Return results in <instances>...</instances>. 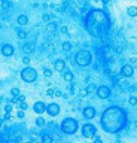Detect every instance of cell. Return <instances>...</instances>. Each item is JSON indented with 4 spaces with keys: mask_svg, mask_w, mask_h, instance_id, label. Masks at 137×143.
I'll return each instance as SVG.
<instances>
[{
    "mask_svg": "<svg viewBox=\"0 0 137 143\" xmlns=\"http://www.w3.org/2000/svg\"><path fill=\"white\" fill-rule=\"evenodd\" d=\"M127 122V113L116 106L109 107L101 115V127L107 133H119Z\"/></svg>",
    "mask_w": 137,
    "mask_h": 143,
    "instance_id": "1",
    "label": "cell"
},
{
    "mask_svg": "<svg viewBox=\"0 0 137 143\" xmlns=\"http://www.w3.org/2000/svg\"><path fill=\"white\" fill-rule=\"evenodd\" d=\"M75 61H76L78 66L85 67V66L91 64V61H92V55H91V52H90L88 49H81V51H78V54L75 55Z\"/></svg>",
    "mask_w": 137,
    "mask_h": 143,
    "instance_id": "2",
    "label": "cell"
},
{
    "mask_svg": "<svg viewBox=\"0 0 137 143\" xmlns=\"http://www.w3.org/2000/svg\"><path fill=\"white\" fill-rule=\"evenodd\" d=\"M78 127H79V124L75 118H66L61 122V131L66 134H75L78 131Z\"/></svg>",
    "mask_w": 137,
    "mask_h": 143,
    "instance_id": "3",
    "label": "cell"
},
{
    "mask_svg": "<svg viewBox=\"0 0 137 143\" xmlns=\"http://www.w3.org/2000/svg\"><path fill=\"white\" fill-rule=\"evenodd\" d=\"M88 19L91 21H94V24H97V25H106L107 22H109V18H107V15L103 12V10H92L91 13H90V16H88Z\"/></svg>",
    "mask_w": 137,
    "mask_h": 143,
    "instance_id": "4",
    "label": "cell"
},
{
    "mask_svg": "<svg viewBox=\"0 0 137 143\" xmlns=\"http://www.w3.org/2000/svg\"><path fill=\"white\" fill-rule=\"evenodd\" d=\"M21 79L24 81V82H27V84H31V82H34L36 79H37V72L33 69V67H24L22 69V72H21Z\"/></svg>",
    "mask_w": 137,
    "mask_h": 143,
    "instance_id": "5",
    "label": "cell"
},
{
    "mask_svg": "<svg viewBox=\"0 0 137 143\" xmlns=\"http://www.w3.org/2000/svg\"><path fill=\"white\" fill-rule=\"evenodd\" d=\"M97 134V128L92 125V124H85L82 127V136L85 139H94Z\"/></svg>",
    "mask_w": 137,
    "mask_h": 143,
    "instance_id": "6",
    "label": "cell"
},
{
    "mask_svg": "<svg viewBox=\"0 0 137 143\" xmlns=\"http://www.w3.org/2000/svg\"><path fill=\"white\" fill-rule=\"evenodd\" d=\"M95 93H97V97L98 98H109L110 97V88L106 87V85H100Z\"/></svg>",
    "mask_w": 137,
    "mask_h": 143,
    "instance_id": "7",
    "label": "cell"
},
{
    "mask_svg": "<svg viewBox=\"0 0 137 143\" xmlns=\"http://www.w3.org/2000/svg\"><path fill=\"white\" fill-rule=\"evenodd\" d=\"M134 75V67L131 64H124L122 69H121V76L124 78H131Z\"/></svg>",
    "mask_w": 137,
    "mask_h": 143,
    "instance_id": "8",
    "label": "cell"
},
{
    "mask_svg": "<svg viewBox=\"0 0 137 143\" xmlns=\"http://www.w3.org/2000/svg\"><path fill=\"white\" fill-rule=\"evenodd\" d=\"M46 112H48L49 116H57L60 113V106L57 103H51V104L46 106Z\"/></svg>",
    "mask_w": 137,
    "mask_h": 143,
    "instance_id": "9",
    "label": "cell"
},
{
    "mask_svg": "<svg viewBox=\"0 0 137 143\" xmlns=\"http://www.w3.org/2000/svg\"><path fill=\"white\" fill-rule=\"evenodd\" d=\"M33 110L37 113V115H42L43 112H46V104L43 101H36L34 106H33Z\"/></svg>",
    "mask_w": 137,
    "mask_h": 143,
    "instance_id": "10",
    "label": "cell"
},
{
    "mask_svg": "<svg viewBox=\"0 0 137 143\" xmlns=\"http://www.w3.org/2000/svg\"><path fill=\"white\" fill-rule=\"evenodd\" d=\"M0 51H1V54H3L4 57H10V55H13V52H15V49H13V46H12V45H9V43H6V45H3Z\"/></svg>",
    "mask_w": 137,
    "mask_h": 143,
    "instance_id": "11",
    "label": "cell"
},
{
    "mask_svg": "<svg viewBox=\"0 0 137 143\" xmlns=\"http://www.w3.org/2000/svg\"><path fill=\"white\" fill-rule=\"evenodd\" d=\"M84 116L87 118V119H92L94 116H95V109L94 107H91V106H88V107H85L84 109Z\"/></svg>",
    "mask_w": 137,
    "mask_h": 143,
    "instance_id": "12",
    "label": "cell"
},
{
    "mask_svg": "<svg viewBox=\"0 0 137 143\" xmlns=\"http://www.w3.org/2000/svg\"><path fill=\"white\" fill-rule=\"evenodd\" d=\"M64 67H66L64 60H57V61L54 63V69H55L57 72H63V70H64Z\"/></svg>",
    "mask_w": 137,
    "mask_h": 143,
    "instance_id": "13",
    "label": "cell"
},
{
    "mask_svg": "<svg viewBox=\"0 0 137 143\" xmlns=\"http://www.w3.org/2000/svg\"><path fill=\"white\" fill-rule=\"evenodd\" d=\"M16 22H18L19 25H27V24H28V16H27V15H19V16L16 18Z\"/></svg>",
    "mask_w": 137,
    "mask_h": 143,
    "instance_id": "14",
    "label": "cell"
},
{
    "mask_svg": "<svg viewBox=\"0 0 137 143\" xmlns=\"http://www.w3.org/2000/svg\"><path fill=\"white\" fill-rule=\"evenodd\" d=\"M22 51H24L25 54H30V52H33V51H34V43H31V42L25 43V45L22 46Z\"/></svg>",
    "mask_w": 137,
    "mask_h": 143,
    "instance_id": "15",
    "label": "cell"
},
{
    "mask_svg": "<svg viewBox=\"0 0 137 143\" xmlns=\"http://www.w3.org/2000/svg\"><path fill=\"white\" fill-rule=\"evenodd\" d=\"M127 13H128L130 16H137V7L136 6H130V7L127 9Z\"/></svg>",
    "mask_w": 137,
    "mask_h": 143,
    "instance_id": "16",
    "label": "cell"
},
{
    "mask_svg": "<svg viewBox=\"0 0 137 143\" xmlns=\"http://www.w3.org/2000/svg\"><path fill=\"white\" fill-rule=\"evenodd\" d=\"M40 140H42V143H52L54 139H52V136H51V134H43Z\"/></svg>",
    "mask_w": 137,
    "mask_h": 143,
    "instance_id": "17",
    "label": "cell"
},
{
    "mask_svg": "<svg viewBox=\"0 0 137 143\" xmlns=\"http://www.w3.org/2000/svg\"><path fill=\"white\" fill-rule=\"evenodd\" d=\"M63 76H64V81H67V82H72V81H73V78H75L72 72H64V75H63Z\"/></svg>",
    "mask_w": 137,
    "mask_h": 143,
    "instance_id": "18",
    "label": "cell"
},
{
    "mask_svg": "<svg viewBox=\"0 0 137 143\" xmlns=\"http://www.w3.org/2000/svg\"><path fill=\"white\" fill-rule=\"evenodd\" d=\"M45 124H46V121H45L42 116H37V118H36V125H37V127H45Z\"/></svg>",
    "mask_w": 137,
    "mask_h": 143,
    "instance_id": "19",
    "label": "cell"
},
{
    "mask_svg": "<svg viewBox=\"0 0 137 143\" xmlns=\"http://www.w3.org/2000/svg\"><path fill=\"white\" fill-rule=\"evenodd\" d=\"M128 103H130L131 106H136V104H137V97H136V95H130V98H128Z\"/></svg>",
    "mask_w": 137,
    "mask_h": 143,
    "instance_id": "20",
    "label": "cell"
},
{
    "mask_svg": "<svg viewBox=\"0 0 137 143\" xmlns=\"http://www.w3.org/2000/svg\"><path fill=\"white\" fill-rule=\"evenodd\" d=\"M94 91H97V88H95V85H94V84H90V85L87 87V93L90 94V93H94Z\"/></svg>",
    "mask_w": 137,
    "mask_h": 143,
    "instance_id": "21",
    "label": "cell"
},
{
    "mask_svg": "<svg viewBox=\"0 0 137 143\" xmlns=\"http://www.w3.org/2000/svg\"><path fill=\"white\" fill-rule=\"evenodd\" d=\"M1 7L3 9H9L10 7V1L9 0H1Z\"/></svg>",
    "mask_w": 137,
    "mask_h": 143,
    "instance_id": "22",
    "label": "cell"
},
{
    "mask_svg": "<svg viewBox=\"0 0 137 143\" xmlns=\"http://www.w3.org/2000/svg\"><path fill=\"white\" fill-rule=\"evenodd\" d=\"M61 46H63L64 51H70V49H72V43H70V42H64Z\"/></svg>",
    "mask_w": 137,
    "mask_h": 143,
    "instance_id": "23",
    "label": "cell"
},
{
    "mask_svg": "<svg viewBox=\"0 0 137 143\" xmlns=\"http://www.w3.org/2000/svg\"><path fill=\"white\" fill-rule=\"evenodd\" d=\"M16 34H18V37H19V39H25V37H27V33H25V31H22V30H18V31H16Z\"/></svg>",
    "mask_w": 137,
    "mask_h": 143,
    "instance_id": "24",
    "label": "cell"
},
{
    "mask_svg": "<svg viewBox=\"0 0 137 143\" xmlns=\"http://www.w3.org/2000/svg\"><path fill=\"white\" fill-rule=\"evenodd\" d=\"M43 76H45V78H51V76H52V70H51V69H45V70H43Z\"/></svg>",
    "mask_w": 137,
    "mask_h": 143,
    "instance_id": "25",
    "label": "cell"
},
{
    "mask_svg": "<svg viewBox=\"0 0 137 143\" xmlns=\"http://www.w3.org/2000/svg\"><path fill=\"white\" fill-rule=\"evenodd\" d=\"M10 94H12L13 97H18V95H19V90H18V88H12V90H10Z\"/></svg>",
    "mask_w": 137,
    "mask_h": 143,
    "instance_id": "26",
    "label": "cell"
},
{
    "mask_svg": "<svg viewBox=\"0 0 137 143\" xmlns=\"http://www.w3.org/2000/svg\"><path fill=\"white\" fill-rule=\"evenodd\" d=\"M27 109H28V104H27L25 101L19 103V110H27Z\"/></svg>",
    "mask_w": 137,
    "mask_h": 143,
    "instance_id": "27",
    "label": "cell"
},
{
    "mask_svg": "<svg viewBox=\"0 0 137 143\" xmlns=\"http://www.w3.org/2000/svg\"><path fill=\"white\" fill-rule=\"evenodd\" d=\"M55 28H57V25H55L54 22H48V30H49V31H54Z\"/></svg>",
    "mask_w": 137,
    "mask_h": 143,
    "instance_id": "28",
    "label": "cell"
},
{
    "mask_svg": "<svg viewBox=\"0 0 137 143\" xmlns=\"http://www.w3.org/2000/svg\"><path fill=\"white\" fill-rule=\"evenodd\" d=\"M10 110H12V104L9 103V104L4 106V112H6V113H10Z\"/></svg>",
    "mask_w": 137,
    "mask_h": 143,
    "instance_id": "29",
    "label": "cell"
},
{
    "mask_svg": "<svg viewBox=\"0 0 137 143\" xmlns=\"http://www.w3.org/2000/svg\"><path fill=\"white\" fill-rule=\"evenodd\" d=\"M42 18H43V21H45V22H49V19H51L49 13H43V16H42Z\"/></svg>",
    "mask_w": 137,
    "mask_h": 143,
    "instance_id": "30",
    "label": "cell"
},
{
    "mask_svg": "<svg viewBox=\"0 0 137 143\" xmlns=\"http://www.w3.org/2000/svg\"><path fill=\"white\" fill-rule=\"evenodd\" d=\"M30 61H31V60H30V57H24V58H22V63H24L25 66H28V64H30Z\"/></svg>",
    "mask_w": 137,
    "mask_h": 143,
    "instance_id": "31",
    "label": "cell"
},
{
    "mask_svg": "<svg viewBox=\"0 0 137 143\" xmlns=\"http://www.w3.org/2000/svg\"><path fill=\"white\" fill-rule=\"evenodd\" d=\"M54 93H55L54 90H48V91H46V95H48V97H54Z\"/></svg>",
    "mask_w": 137,
    "mask_h": 143,
    "instance_id": "32",
    "label": "cell"
},
{
    "mask_svg": "<svg viewBox=\"0 0 137 143\" xmlns=\"http://www.w3.org/2000/svg\"><path fill=\"white\" fill-rule=\"evenodd\" d=\"M16 116L18 118H24V110H18L16 112Z\"/></svg>",
    "mask_w": 137,
    "mask_h": 143,
    "instance_id": "33",
    "label": "cell"
},
{
    "mask_svg": "<svg viewBox=\"0 0 137 143\" xmlns=\"http://www.w3.org/2000/svg\"><path fill=\"white\" fill-rule=\"evenodd\" d=\"M61 95H63V94H61V91H60V90H57V91L54 93V97H61Z\"/></svg>",
    "mask_w": 137,
    "mask_h": 143,
    "instance_id": "34",
    "label": "cell"
},
{
    "mask_svg": "<svg viewBox=\"0 0 137 143\" xmlns=\"http://www.w3.org/2000/svg\"><path fill=\"white\" fill-rule=\"evenodd\" d=\"M3 119H4V121H9V119H12V116H10V113H6Z\"/></svg>",
    "mask_w": 137,
    "mask_h": 143,
    "instance_id": "35",
    "label": "cell"
},
{
    "mask_svg": "<svg viewBox=\"0 0 137 143\" xmlns=\"http://www.w3.org/2000/svg\"><path fill=\"white\" fill-rule=\"evenodd\" d=\"M94 143H103V140H101L100 137H97V136H95V137H94Z\"/></svg>",
    "mask_w": 137,
    "mask_h": 143,
    "instance_id": "36",
    "label": "cell"
},
{
    "mask_svg": "<svg viewBox=\"0 0 137 143\" xmlns=\"http://www.w3.org/2000/svg\"><path fill=\"white\" fill-rule=\"evenodd\" d=\"M61 33H67V28L66 27H61Z\"/></svg>",
    "mask_w": 137,
    "mask_h": 143,
    "instance_id": "37",
    "label": "cell"
},
{
    "mask_svg": "<svg viewBox=\"0 0 137 143\" xmlns=\"http://www.w3.org/2000/svg\"><path fill=\"white\" fill-rule=\"evenodd\" d=\"M3 121H4V119H3V118H0V127L3 125Z\"/></svg>",
    "mask_w": 137,
    "mask_h": 143,
    "instance_id": "38",
    "label": "cell"
},
{
    "mask_svg": "<svg viewBox=\"0 0 137 143\" xmlns=\"http://www.w3.org/2000/svg\"><path fill=\"white\" fill-rule=\"evenodd\" d=\"M101 1H103L104 4H107V3H109V0H101Z\"/></svg>",
    "mask_w": 137,
    "mask_h": 143,
    "instance_id": "39",
    "label": "cell"
},
{
    "mask_svg": "<svg viewBox=\"0 0 137 143\" xmlns=\"http://www.w3.org/2000/svg\"><path fill=\"white\" fill-rule=\"evenodd\" d=\"M136 127H137V122H136Z\"/></svg>",
    "mask_w": 137,
    "mask_h": 143,
    "instance_id": "40",
    "label": "cell"
}]
</instances>
